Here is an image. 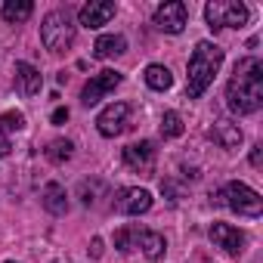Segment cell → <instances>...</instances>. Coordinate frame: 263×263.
Here are the masks:
<instances>
[{
	"mask_svg": "<svg viewBox=\"0 0 263 263\" xmlns=\"http://www.w3.org/2000/svg\"><path fill=\"white\" fill-rule=\"evenodd\" d=\"M226 105L235 115H251L263 105V65L254 56L235 62V71L226 84Z\"/></svg>",
	"mask_w": 263,
	"mask_h": 263,
	"instance_id": "1",
	"label": "cell"
},
{
	"mask_svg": "<svg viewBox=\"0 0 263 263\" xmlns=\"http://www.w3.org/2000/svg\"><path fill=\"white\" fill-rule=\"evenodd\" d=\"M220 65H223V50L217 44H211V41H198L195 50H192V59H189V74H186L189 99H198L211 87Z\"/></svg>",
	"mask_w": 263,
	"mask_h": 263,
	"instance_id": "2",
	"label": "cell"
},
{
	"mask_svg": "<svg viewBox=\"0 0 263 263\" xmlns=\"http://www.w3.org/2000/svg\"><path fill=\"white\" fill-rule=\"evenodd\" d=\"M41 37H44V47L50 53H65L74 44V19H71V10H53L44 19V25H41Z\"/></svg>",
	"mask_w": 263,
	"mask_h": 263,
	"instance_id": "3",
	"label": "cell"
},
{
	"mask_svg": "<svg viewBox=\"0 0 263 263\" xmlns=\"http://www.w3.org/2000/svg\"><path fill=\"white\" fill-rule=\"evenodd\" d=\"M220 204L232 208L238 217H260V211H263L260 192H254L251 186H245V183H238V180H232V183H226V186L220 189Z\"/></svg>",
	"mask_w": 263,
	"mask_h": 263,
	"instance_id": "4",
	"label": "cell"
},
{
	"mask_svg": "<svg viewBox=\"0 0 263 263\" xmlns=\"http://www.w3.org/2000/svg\"><path fill=\"white\" fill-rule=\"evenodd\" d=\"M248 7L238 4V0H211V4L204 7V19L214 31L220 28H241L248 22Z\"/></svg>",
	"mask_w": 263,
	"mask_h": 263,
	"instance_id": "5",
	"label": "cell"
},
{
	"mask_svg": "<svg viewBox=\"0 0 263 263\" xmlns=\"http://www.w3.org/2000/svg\"><path fill=\"white\" fill-rule=\"evenodd\" d=\"M152 208V195L140 186H127L115 195V211L118 214H127V217H137V214H146Z\"/></svg>",
	"mask_w": 263,
	"mask_h": 263,
	"instance_id": "6",
	"label": "cell"
},
{
	"mask_svg": "<svg viewBox=\"0 0 263 263\" xmlns=\"http://www.w3.org/2000/svg\"><path fill=\"white\" fill-rule=\"evenodd\" d=\"M186 19H189V10L180 0H171V4H161L155 10V25L164 31V34H180L186 28Z\"/></svg>",
	"mask_w": 263,
	"mask_h": 263,
	"instance_id": "7",
	"label": "cell"
},
{
	"mask_svg": "<svg viewBox=\"0 0 263 263\" xmlns=\"http://www.w3.org/2000/svg\"><path fill=\"white\" fill-rule=\"evenodd\" d=\"M121 84V71H111V68H105V71H99L96 78H90L87 84H84V93H81V102L90 108V105H96L105 93H111L115 87Z\"/></svg>",
	"mask_w": 263,
	"mask_h": 263,
	"instance_id": "8",
	"label": "cell"
},
{
	"mask_svg": "<svg viewBox=\"0 0 263 263\" xmlns=\"http://www.w3.org/2000/svg\"><path fill=\"white\" fill-rule=\"evenodd\" d=\"M127 115H130V105H127V102H111V105H105V108L99 111V118H96L99 134H102V137H118V134H124Z\"/></svg>",
	"mask_w": 263,
	"mask_h": 263,
	"instance_id": "9",
	"label": "cell"
},
{
	"mask_svg": "<svg viewBox=\"0 0 263 263\" xmlns=\"http://www.w3.org/2000/svg\"><path fill=\"white\" fill-rule=\"evenodd\" d=\"M124 164L137 174H152L155 171V143L143 140V143L127 146L124 149Z\"/></svg>",
	"mask_w": 263,
	"mask_h": 263,
	"instance_id": "10",
	"label": "cell"
},
{
	"mask_svg": "<svg viewBox=\"0 0 263 263\" xmlns=\"http://www.w3.org/2000/svg\"><path fill=\"white\" fill-rule=\"evenodd\" d=\"M78 16H81V25H87V28H102V25H108V19L115 16V4H111V0H90V4H84V7L78 10Z\"/></svg>",
	"mask_w": 263,
	"mask_h": 263,
	"instance_id": "11",
	"label": "cell"
},
{
	"mask_svg": "<svg viewBox=\"0 0 263 263\" xmlns=\"http://www.w3.org/2000/svg\"><path fill=\"white\" fill-rule=\"evenodd\" d=\"M211 241H214L217 248H223L226 254H238V251L245 248V232H238V229L229 226V223H214V226H211Z\"/></svg>",
	"mask_w": 263,
	"mask_h": 263,
	"instance_id": "12",
	"label": "cell"
},
{
	"mask_svg": "<svg viewBox=\"0 0 263 263\" xmlns=\"http://www.w3.org/2000/svg\"><path fill=\"white\" fill-rule=\"evenodd\" d=\"M211 140H214L217 146H223V149H235V146L241 143V130H238V124L220 118V121H214V127H211Z\"/></svg>",
	"mask_w": 263,
	"mask_h": 263,
	"instance_id": "13",
	"label": "cell"
},
{
	"mask_svg": "<svg viewBox=\"0 0 263 263\" xmlns=\"http://www.w3.org/2000/svg\"><path fill=\"white\" fill-rule=\"evenodd\" d=\"M16 84H19V90L25 96H34L44 87V74L34 65H28V62H16Z\"/></svg>",
	"mask_w": 263,
	"mask_h": 263,
	"instance_id": "14",
	"label": "cell"
},
{
	"mask_svg": "<svg viewBox=\"0 0 263 263\" xmlns=\"http://www.w3.org/2000/svg\"><path fill=\"white\" fill-rule=\"evenodd\" d=\"M137 248H140L149 260H161V257H164V251H167V241H164V235H161V232L140 229V241H137Z\"/></svg>",
	"mask_w": 263,
	"mask_h": 263,
	"instance_id": "15",
	"label": "cell"
},
{
	"mask_svg": "<svg viewBox=\"0 0 263 263\" xmlns=\"http://www.w3.org/2000/svg\"><path fill=\"white\" fill-rule=\"evenodd\" d=\"M121 53H127V41L121 34H102L93 44V56L96 59H111V56H121Z\"/></svg>",
	"mask_w": 263,
	"mask_h": 263,
	"instance_id": "16",
	"label": "cell"
},
{
	"mask_svg": "<svg viewBox=\"0 0 263 263\" xmlns=\"http://www.w3.org/2000/svg\"><path fill=\"white\" fill-rule=\"evenodd\" d=\"M41 198H44V208H47L50 214H56V217H62V214L68 211V195H65V189H62L59 183H47Z\"/></svg>",
	"mask_w": 263,
	"mask_h": 263,
	"instance_id": "17",
	"label": "cell"
},
{
	"mask_svg": "<svg viewBox=\"0 0 263 263\" xmlns=\"http://www.w3.org/2000/svg\"><path fill=\"white\" fill-rule=\"evenodd\" d=\"M0 13H4V19H7V22L19 25V22H25V19L34 13V4H31V0H7Z\"/></svg>",
	"mask_w": 263,
	"mask_h": 263,
	"instance_id": "18",
	"label": "cell"
},
{
	"mask_svg": "<svg viewBox=\"0 0 263 263\" xmlns=\"http://www.w3.org/2000/svg\"><path fill=\"white\" fill-rule=\"evenodd\" d=\"M143 78H146V84L152 90H171V84H174V78H171V71L164 65H149Z\"/></svg>",
	"mask_w": 263,
	"mask_h": 263,
	"instance_id": "19",
	"label": "cell"
},
{
	"mask_svg": "<svg viewBox=\"0 0 263 263\" xmlns=\"http://www.w3.org/2000/svg\"><path fill=\"white\" fill-rule=\"evenodd\" d=\"M137 241H140V226H124L115 232V245L121 254H130V251H137Z\"/></svg>",
	"mask_w": 263,
	"mask_h": 263,
	"instance_id": "20",
	"label": "cell"
},
{
	"mask_svg": "<svg viewBox=\"0 0 263 263\" xmlns=\"http://www.w3.org/2000/svg\"><path fill=\"white\" fill-rule=\"evenodd\" d=\"M71 152H74V146H71L68 140H53V143L47 146V158H50V161H56V164L68 161V158H71Z\"/></svg>",
	"mask_w": 263,
	"mask_h": 263,
	"instance_id": "21",
	"label": "cell"
},
{
	"mask_svg": "<svg viewBox=\"0 0 263 263\" xmlns=\"http://www.w3.org/2000/svg\"><path fill=\"white\" fill-rule=\"evenodd\" d=\"M180 134H183V118H180L177 111H164V118H161V137L174 140V137H180Z\"/></svg>",
	"mask_w": 263,
	"mask_h": 263,
	"instance_id": "22",
	"label": "cell"
},
{
	"mask_svg": "<svg viewBox=\"0 0 263 263\" xmlns=\"http://www.w3.org/2000/svg\"><path fill=\"white\" fill-rule=\"evenodd\" d=\"M22 127H25V115L22 111H4V115H0V134L22 130Z\"/></svg>",
	"mask_w": 263,
	"mask_h": 263,
	"instance_id": "23",
	"label": "cell"
},
{
	"mask_svg": "<svg viewBox=\"0 0 263 263\" xmlns=\"http://www.w3.org/2000/svg\"><path fill=\"white\" fill-rule=\"evenodd\" d=\"M260 161H263V146H254V149H251V164L260 167Z\"/></svg>",
	"mask_w": 263,
	"mask_h": 263,
	"instance_id": "24",
	"label": "cell"
},
{
	"mask_svg": "<svg viewBox=\"0 0 263 263\" xmlns=\"http://www.w3.org/2000/svg\"><path fill=\"white\" fill-rule=\"evenodd\" d=\"M10 149H13V146H10L7 134H0V158H7V155H10Z\"/></svg>",
	"mask_w": 263,
	"mask_h": 263,
	"instance_id": "25",
	"label": "cell"
},
{
	"mask_svg": "<svg viewBox=\"0 0 263 263\" xmlns=\"http://www.w3.org/2000/svg\"><path fill=\"white\" fill-rule=\"evenodd\" d=\"M68 121V108H56L53 111V124H65Z\"/></svg>",
	"mask_w": 263,
	"mask_h": 263,
	"instance_id": "26",
	"label": "cell"
},
{
	"mask_svg": "<svg viewBox=\"0 0 263 263\" xmlns=\"http://www.w3.org/2000/svg\"><path fill=\"white\" fill-rule=\"evenodd\" d=\"M90 254H93V257H99V254H102V238H93V248H90Z\"/></svg>",
	"mask_w": 263,
	"mask_h": 263,
	"instance_id": "27",
	"label": "cell"
},
{
	"mask_svg": "<svg viewBox=\"0 0 263 263\" xmlns=\"http://www.w3.org/2000/svg\"><path fill=\"white\" fill-rule=\"evenodd\" d=\"M10 263H13V260H10Z\"/></svg>",
	"mask_w": 263,
	"mask_h": 263,
	"instance_id": "28",
	"label": "cell"
}]
</instances>
